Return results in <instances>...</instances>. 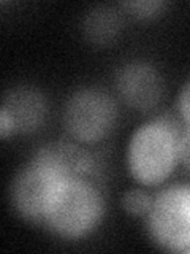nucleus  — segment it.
Listing matches in <instances>:
<instances>
[{
    "label": "nucleus",
    "instance_id": "1",
    "mask_svg": "<svg viewBox=\"0 0 190 254\" xmlns=\"http://www.w3.org/2000/svg\"><path fill=\"white\" fill-rule=\"evenodd\" d=\"M182 135L179 124L171 118L140 127L129 149V164L137 180L155 185L168 177L179 154Z\"/></svg>",
    "mask_w": 190,
    "mask_h": 254
},
{
    "label": "nucleus",
    "instance_id": "2",
    "mask_svg": "<svg viewBox=\"0 0 190 254\" xmlns=\"http://www.w3.org/2000/svg\"><path fill=\"white\" fill-rule=\"evenodd\" d=\"M101 216L98 190L87 180L62 183L52 197L45 221L63 237H81Z\"/></svg>",
    "mask_w": 190,
    "mask_h": 254
},
{
    "label": "nucleus",
    "instance_id": "3",
    "mask_svg": "<svg viewBox=\"0 0 190 254\" xmlns=\"http://www.w3.org/2000/svg\"><path fill=\"white\" fill-rule=\"evenodd\" d=\"M154 238L170 250L190 251V185L165 189L149 210Z\"/></svg>",
    "mask_w": 190,
    "mask_h": 254
},
{
    "label": "nucleus",
    "instance_id": "4",
    "mask_svg": "<svg viewBox=\"0 0 190 254\" xmlns=\"http://www.w3.org/2000/svg\"><path fill=\"white\" fill-rule=\"evenodd\" d=\"M116 108L108 95L87 89L76 92L65 108V126L75 138L97 141L114 124Z\"/></svg>",
    "mask_w": 190,
    "mask_h": 254
},
{
    "label": "nucleus",
    "instance_id": "5",
    "mask_svg": "<svg viewBox=\"0 0 190 254\" xmlns=\"http://www.w3.org/2000/svg\"><path fill=\"white\" fill-rule=\"evenodd\" d=\"M62 185L51 172L32 162L14 181L13 202L21 214L30 219H45L57 188Z\"/></svg>",
    "mask_w": 190,
    "mask_h": 254
},
{
    "label": "nucleus",
    "instance_id": "6",
    "mask_svg": "<svg viewBox=\"0 0 190 254\" xmlns=\"http://www.w3.org/2000/svg\"><path fill=\"white\" fill-rule=\"evenodd\" d=\"M34 162L45 167L62 183L89 181V177L95 173L92 156L71 143H51L38 151Z\"/></svg>",
    "mask_w": 190,
    "mask_h": 254
},
{
    "label": "nucleus",
    "instance_id": "7",
    "mask_svg": "<svg viewBox=\"0 0 190 254\" xmlns=\"http://www.w3.org/2000/svg\"><path fill=\"white\" fill-rule=\"evenodd\" d=\"M45 116L42 95L34 89H14L6 95L0 113V132H29L40 126Z\"/></svg>",
    "mask_w": 190,
    "mask_h": 254
},
{
    "label": "nucleus",
    "instance_id": "8",
    "mask_svg": "<svg viewBox=\"0 0 190 254\" xmlns=\"http://www.w3.org/2000/svg\"><path fill=\"white\" fill-rule=\"evenodd\" d=\"M119 92L125 102L137 108H149L162 94V81L157 71L147 64H129L117 76Z\"/></svg>",
    "mask_w": 190,
    "mask_h": 254
},
{
    "label": "nucleus",
    "instance_id": "9",
    "mask_svg": "<svg viewBox=\"0 0 190 254\" xmlns=\"http://www.w3.org/2000/svg\"><path fill=\"white\" fill-rule=\"evenodd\" d=\"M121 27V18L111 8L101 6L91 11L86 18L84 30L89 40L95 43H106L117 35Z\"/></svg>",
    "mask_w": 190,
    "mask_h": 254
},
{
    "label": "nucleus",
    "instance_id": "10",
    "mask_svg": "<svg viewBox=\"0 0 190 254\" xmlns=\"http://www.w3.org/2000/svg\"><path fill=\"white\" fill-rule=\"evenodd\" d=\"M150 205H152V200L150 197L142 192V190H130L127 192L124 197V206L125 210L132 213V214H146L150 210Z\"/></svg>",
    "mask_w": 190,
    "mask_h": 254
},
{
    "label": "nucleus",
    "instance_id": "11",
    "mask_svg": "<svg viewBox=\"0 0 190 254\" xmlns=\"http://www.w3.org/2000/svg\"><path fill=\"white\" fill-rule=\"evenodd\" d=\"M129 8H132L133 13H137L138 16H150L160 8V3L158 2H135V3H130Z\"/></svg>",
    "mask_w": 190,
    "mask_h": 254
},
{
    "label": "nucleus",
    "instance_id": "12",
    "mask_svg": "<svg viewBox=\"0 0 190 254\" xmlns=\"http://www.w3.org/2000/svg\"><path fill=\"white\" fill-rule=\"evenodd\" d=\"M179 156L182 159V164H184L186 169L190 172V129L182 135V138H181Z\"/></svg>",
    "mask_w": 190,
    "mask_h": 254
},
{
    "label": "nucleus",
    "instance_id": "13",
    "mask_svg": "<svg viewBox=\"0 0 190 254\" xmlns=\"http://www.w3.org/2000/svg\"><path fill=\"white\" fill-rule=\"evenodd\" d=\"M179 107H181L182 116H184V119L190 124V81L186 84L184 91H182V94H181Z\"/></svg>",
    "mask_w": 190,
    "mask_h": 254
}]
</instances>
